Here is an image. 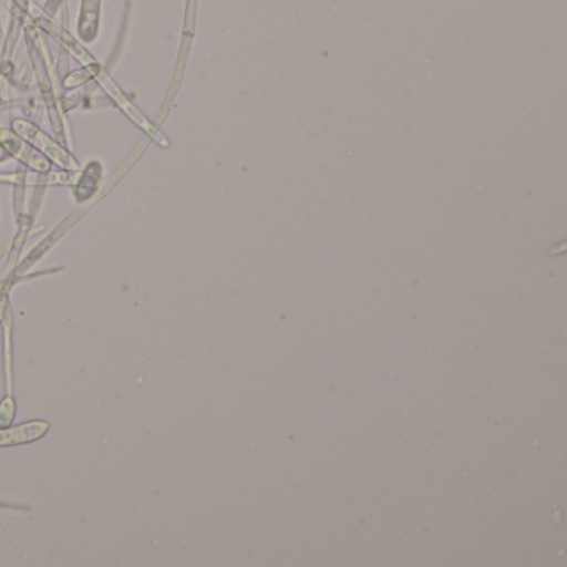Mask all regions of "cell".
I'll list each match as a JSON object with an SVG mask.
<instances>
[{
    "label": "cell",
    "mask_w": 567,
    "mask_h": 567,
    "mask_svg": "<svg viewBox=\"0 0 567 567\" xmlns=\"http://www.w3.org/2000/svg\"><path fill=\"white\" fill-rule=\"evenodd\" d=\"M48 431L45 423L24 424V426L16 427L12 431L0 433V444H14L24 443V441H32L35 437L42 436Z\"/></svg>",
    "instance_id": "obj_3"
},
{
    "label": "cell",
    "mask_w": 567,
    "mask_h": 567,
    "mask_svg": "<svg viewBox=\"0 0 567 567\" xmlns=\"http://www.w3.org/2000/svg\"><path fill=\"white\" fill-rule=\"evenodd\" d=\"M0 145L8 148V152H11V154L14 155V157H18L19 161L31 165V167L35 168V171L48 172L49 168H51V165H49V162L45 161L42 155H39L38 152L32 151L29 145H25L21 138L16 137L12 132L0 131Z\"/></svg>",
    "instance_id": "obj_2"
},
{
    "label": "cell",
    "mask_w": 567,
    "mask_h": 567,
    "mask_svg": "<svg viewBox=\"0 0 567 567\" xmlns=\"http://www.w3.org/2000/svg\"><path fill=\"white\" fill-rule=\"evenodd\" d=\"M14 128L22 135V137L25 138V141L32 142L35 147L44 151L45 154H48L52 161L58 162L59 165H64V167L69 168H78V165L72 161L71 155L65 154V152L62 151L55 142H52L48 135L42 134V132L39 131V128H35L34 125L28 124V122L24 121H18L14 122Z\"/></svg>",
    "instance_id": "obj_1"
}]
</instances>
